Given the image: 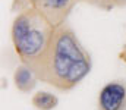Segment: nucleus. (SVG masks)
Here are the masks:
<instances>
[{
    "instance_id": "nucleus-10",
    "label": "nucleus",
    "mask_w": 126,
    "mask_h": 110,
    "mask_svg": "<svg viewBox=\"0 0 126 110\" xmlns=\"http://www.w3.org/2000/svg\"><path fill=\"white\" fill-rule=\"evenodd\" d=\"M30 1H31V3L34 4V6H35V7H37V4H38V1H40V0H30Z\"/></svg>"
},
{
    "instance_id": "nucleus-8",
    "label": "nucleus",
    "mask_w": 126,
    "mask_h": 110,
    "mask_svg": "<svg viewBox=\"0 0 126 110\" xmlns=\"http://www.w3.org/2000/svg\"><path fill=\"white\" fill-rule=\"evenodd\" d=\"M116 6H126V0H113Z\"/></svg>"
},
{
    "instance_id": "nucleus-1",
    "label": "nucleus",
    "mask_w": 126,
    "mask_h": 110,
    "mask_svg": "<svg viewBox=\"0 0 126 110\" xmlns=\"http://www.w3.org/2000/svg\"><path fill=\"white\" fill-rule=\"evenodd\" d=\"M93 62L70 25L63 24L54 30L50 47L43 63L37 69V78L60 91L73 90L88 73Z\"/></svg>"
},
{
    "instance_id": "nucleus-7",
    "label": "nucleus",
    "mask_w": 126,
    "mask_h": 110,
    "mask_svg": "<svg viewBox=\"0 0 126 110\" xmlns=\"http://www.w3.org/2000/svg\"><path fill=\"white\" fill-rule=\"evenodd\" d=\"M85 1L93 4V6L100 7V9H104V10H110V9H113L116 6L113 0H85Z\"/></svg>"
},
{
    "instance_id": "nucleus-2",
    "label": "nucleus",
    "mask_w": 126,
    "mask_h": 110,
    "mask_svg": "<svg viewBox=\"0 0 126 110\" xmlns=\"http://www.w3.org/2000/svg\"><path fill=\"white\" fill-rule=\"evenodd\" d=\"M54 30L56 28L35 6H30L18 12L12 22L10 37L15 51L21 62L32 68L34 72H37L44 60Z\"/></svg>"
},
{
    "instance_id": "nucleus-4",
    "label": "nucleus",
    "mask_w": 126,
    "mask_h": 110,
    "mask_svg": "<svg viewBox=\"0 0 126 110\" xmlns=\"http://www.w3.org/2000/svg\"><path fill=\"white\" fill-rule=\"evenodd\" d=\"M98 110H126V84L107 82L98 94Z\"/></svg>"
},
{
    "instance_id": "nucleus-5",
    "label": "nucleus",
    "mask_w": 126,
    "mask_h": 110,
    "mask_svg": "<svg viewBox=\"0 0 126 110\" xmlns=\"http://www.w3.org/2000/svg\"><path fill=\"white\" fill-rule=\"evenodd\" d=\"M40 79L37 78L35 72L32 71V68H30L28 65L22 63L19 65L15 73H13V82H15V87L21 91V93H31L32 90L37 87V82Z\"/></svg>"
},
{
    "instance_id": "nucleus-6",
    "label": "nucleus",
    "mask_w": 126,
    "mask_h": 110,
    "mask_svg": "<svg viewBox=\"0 0 126 110\" xmlns=\"http://www.w3.org/2000/svg\"><path fill=\"white\" fill-rule=\"evenodd\" d=\"M32 106L37 110H54L59 106V98L56 94L48 91H38L31 98Z\"/></svg>"
},
{
    "instance_id": "nucleus-3",
    "label": "nucleus",
    "mask_w": 126,
    "mask_h": 110,
    "mask_svg": "<svg viewBox=\"0 0 126 110\" xmlns=\"http://www.w3.org/2000/svg\"><path fill=\"white\" fill-rule=\"evenodd\" d=\"M76 3L78 0H40L37 9L54 28H57L66 24V19Z\"/></svg>"
},
{
    "instance_id": "nucleus-9",
    "label": "nucleus",
    "mask_w": 126,
    "mask_h": 110,
    "mask_svg": "<svg viewBox=\"0 0 126 110\" xmlns=\"http://www.w3.org/2000/svg\"><path fill=\"white\" fill-rule=\"evenodd\" d=\"M120 57H122V60L126 62V46L123 47V50H122V53H120Z\"/></svg>"
}]
</instances>
